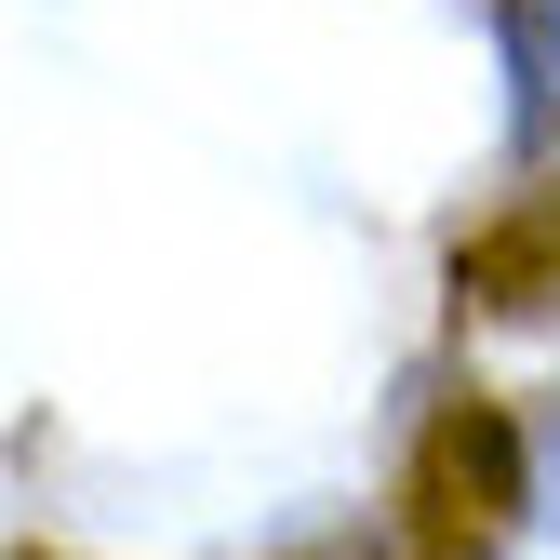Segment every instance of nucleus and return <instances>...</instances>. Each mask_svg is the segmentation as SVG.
I'll return each mask as SVG.
<instances>
[{
  "label": "nucleus",
  "mask_w": 560,
  "mask_h": 560,
  "mask_svg": "<svg viewBox=\"0 0 560 560\" xmlns=\"http://www.w3.org/2000/svg\"><path fill=\"white\" fill-rule=\"evenodd\" d=\"M508 148L560 161V0H508Z\"/></svg>",
  "instance_id": "3"
},
{
  "label": "nucleus",
  "mask_w": 560,
  "mask_h": 560,
  "mask_svg": "<svg viewBox=\"0 0 560 560\" xmlns=\"http://www.w3.org/2000/svg\"><path fill=\"white\" fill-rule=\"evenodd\" d=\"M521 508H534V480H521V428H508L480 387L441 400L428 441H413V480H400V547H413V560H494Z\"/></svg>",
  "instance_id": "1"
},
{
  "label": "nucleus",
  "mask_w": 560,
  "mask_h": 560,
  "mask_svg": "<svg viewBox=\"0 0 560 560\" xmlns=\"http://www.w3.org/2000/svg\"><path fill=\"white\" fill-rule=\"evenodd\" d=\"M454 294H467L480 320H560V174L521 187L494 228L454 241Z\"/></svg>",
  "instance_id": "2"
}]
</instances>
